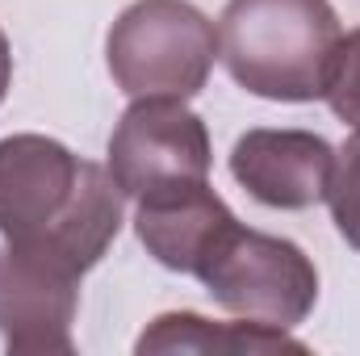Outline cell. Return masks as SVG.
<instances>
[{
    "instance_id": "6da1fadb",
    "label": "cell",
    "mask_w": 360,
    "mask_h": 356,
    "mask_svg": "<svg viewBox=\"0 0 360 356\" xmlns=\"http://www.w3.org/2000/svg\"><path fill=\"white\" fill-rule=\"evenodd\" d=\"M126 193L109 168L46 134L0 139V239L42 252L76 276L101 265L122 231Z\"/></svg>"
},
{
    "instance_id": "7a4b0ae2",
    "label": "cell",
    "mask_w": 360,
    "mask_h": 356,
    "mask_svg": "<svg viewBox=\"0 0 360 356\" xmlns=\"http://www.w3.org/2000/svg\"><path fill=\"white\" fill-rule=\"evenodd\" d=\"M344 30L331 0H226L218 59L252 96L306 105L327 89Z\"/></svg>"
},
{
    "instance_id": "3957f363",
    "label": "cell",
    "mask_w": 360,
    "mask_h": 356,
    "mask_svg": "<svg viewBox=\"0 0 360 356\" xmlns=\"http://www.w3.org/2000/svg\"><path fill=\"white\" fill-rule=\"evenodd\" d=\"M218 59V25L188 0H134L109 25L105 63L130 101H193Z\"/></svg>"
},
{
    "instance_id": "277c9868",
    "label": "cell",
    "mask_w": 360,
    "mask_h": 356,
    "mask_svg": "<svg viewBox=\"0 0 360 356\" xmlns=\"http://www.w3.org/2000/svg\"><path fill=\"white\" fill-rule=\"evenodd\" d=\"M197 281L235 319L269 323L281 331L306 323V314L319 302L314 260L293 239L252 231L243 222H235L214 243V252L197 268Z\"/></svg>"
},
{
    "instance_id": "5b68a950",
    "label": "cell",
    "mask_w": 360,
    "mask_h": 356,
    "mask_svg": "<svg viewBox=\"0 0 360 356\" xmlns=\"http://www.w3.org/2000/svg\"><path fill=\"white\" fill-rule=\"evenodd\" d=\"M214 147L205 122L184 101H134L109 134V177L126 197L210 180Z\"/></svg>"
},
{
    "instance_id": "8992f818",
    "label": "cell",
    "mask_w": 360,
    "mask_h": 356,
    "mask_svg": "<svg viewBox=\"0 0 360 356\" xmlns=\"http://www.w3.org/2000/svg\"><path fill=\"white\" fill-rule=\"evenodd\" d=\"M80 276L59 260L0 243V340L8 352H72Z\"/></svg>"
},
{
    "instance_id": "52a82bcc",
    "label": "cell",
    "mask_w": 360,
    "mask_h": 356,
    "mask_svg": "<svg viewBox=\"0 0 360 356\" xmlns=\"http://www.w3.org/2000/svg\"><path fill=\"white\" fill-rule=\"evenodd\" d=\"M335 147L314 130H248L231 147V177L269 210H310L327 197Z\"/></svg>"
},
{
    "instance_id": "ba28073f",
    "label": "cell",
    "mask_w": 360,
    "mask_h": 356,
    "mask_svg": "<svg viewBox=\"0 0 360 356\" xmlns=\"http://www.w3.org/2000/svg\"><path fill=\"white\" fill-rule=\"evenodd\" d=\"M239 218L210 189V180H188V184L147 193L139 197V210H134V235L147 248V256H155V265L188 272V276H197L201 260L214 252V243Z\"/></svg>"
},
{
    "instance_id": "9c48e42d",
    "label": "cell",
    "mask_w": 360,
    "mask_h": 356,
    "mask_svg": "<svg viewBox=\"0 0 360 356\" xmlns=\"http://www.w3.org/2000/svg\"><path fill=\"white\" fill-rule=\"evenodd\" d=\"M134 352H201V356H264V352H306L302 340L269 323H214L193 310L160 314L134 344Z\"/></svg>"
},
{
    "instance_id": "30bf717a",
    "label": "cell",
    "mask_w": 360,
    "mask_h": 356,
    "mask_svg": "<svg viewBox=\"0 0 360 356\" xmlns=\"http://www.w3.org/2000/svg\"><path fill=\"white\" fill-rule=\"evenodd\" d=\"M323 201L331 205V222L344 235V243L360 252V130L335 151V168Z\"/></svg>"
},
{
    "instance_id": "8fae6325",
    "label": "cell",
    "mask_w": 360,
    "mask_h": 356,
    "mask_svg": "<svg viewBox=\"0 0 360 356\" xmlns=\"http://www.w3.org/2000/svg\"><path fill=\"white\" fill-rule=\"evenodd\" d=\"M323 101L331 105V113L348 130H360V30L340 38L335 59H331V72H327Z\"/></svg>"
},
{
    "instance_id": "7c38bea8",
    "label": "cell",
    "mask_w": 360,
    "mask_h": 356,
    "mask_svg": "<svg viewBox=\"0 0 360 356\" xmlns=\"http://www.w3.org/2000/svg\"><path fill=\"white\" fill-rule=\"evenodd\" d=\"M8 84H13V46H8V38L0 30V105L8 96Z\"/></svg>"
}]
</instances>
